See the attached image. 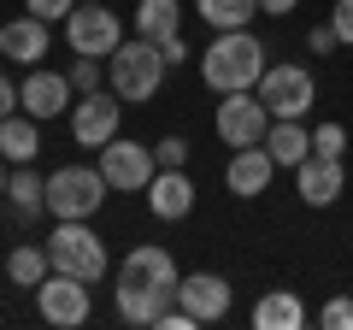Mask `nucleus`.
I'll return each instance as SVG.
<instances>
[{"label": "nucleus", "instance_id": "1", "mask_svg": "<svg viewBox=\"0 0 353 330\" xmlns=\"http://www.w3.org/2000/svg\"><path fill=\"white\" fill-rule=\"evenodd\" d=\"M265 65L271 59H265V41L253 30H218L212 48H201V77H206V89H218V95L259 89Z\"/></svg>", "mask_w": 353, "mask_h": 330}, {"label": "nucleus", "instance_id": "2", "mask_svg": "<svg viewBox=\"0 0 353 330\" xmlns=\"http://www.w3.org/2000/svg\"><path fill=\"white\" fill-rule=\"evenodd\" d=\"M165 53H159V41H148V36H136V41H118V53L106 59V77H112V95L118 101H153L159 95V83H165Z\"/></svg>", "mask_w": 353, "mask_h": 330}, {"label": "nucleus", "instance_id": "3", "mask_svg": "<svg viewBox=\"0 0 353 330\" xmlns=\"http://www.w3.org/2000/svg\"><path fill=\"white\" fill-rule=\"evenodd\" d=\"M112 183L101 177V165H59L48 177V213L53 218H94L106 206Z\"/></svg>", "mask_w": 353, "mask_h": 330}, {"label": "nucleus", "instance_id": "4", "mask_svg": "<svg viewBox=\"0 0 353 330\" xmlns=\"http://www.w3.org/2000/svg\"><path fill=\"white\" fill-rule=\"evenodd\" d=\"M48 260H53V271H71V278H83V283L106 278V242L94 236L83 218H59V230H53V242H48Z\"/></svg>", "mask_w": 353, "mask_h": 330}, {"label": "nucleus", "instance_id": "5", "mask_svg": "<svg viewBox=\"0 0 353 330\" xmlns=\"http://www.w3.org/2000/svg\"><path fill=\"white\" fill-rule=\"evenodd\" d=\"M65 41H71V53H83V59H112L118 41H124V24H118V12L106 0H83V6L65 18Z\"/></svg>", "mask_w": 353, "mask_h": 330}, {"label": "nucleus", "instance_id": "6", "mask_svg": "<svg viewBox=\"0 0 353 330\" xmlns=\"http://www.w3.org/2000/svg\"><path fill=\"white\" fill-rule=\"evenodd\" d=\"M259 95L265 106H271V118H306L312 113V101H318V83H312V71L306 65H265V77H259Z\"/></svg>", "mask_w": 353, "mask_h": 330}, {"label": "nucleus", "instance_id": "7", "mask_svg": "<svg viewBox=\"0 0 353 330\" xmlns=\"http://www.w3.org/2000/svg\"><path fill=\"white\" fill-rule=\"evenodd\" d=\"M212 130H218V142H224V148H259V142H265V130H271V106H265L253 89L224 95V101H218Z\"/></svg>", "mask_w": 353, "mask_h": 330}, {"label": "nucleus", "instance_id": "8", "mask_svg": "<svg viewBox=\"0 0 353 330\" xmlns=\"http://www.w3.org/2000/svg\"><path fill=\"white\" fill-rule=\"evenodd\" d=\"M118 289L130 295H159V301H176V260L165 248H130L124 266H118Z\"/></svg>", "mask_w": 353, "mask_h": 330}, {"label": "nucleus", "instance_id": "9", "mask_svg": "<svg viewBox=\"0 0 353 330\" xmlns=\"http://www.w3.org/2000/svg\"><path fill=\"white\" fill-rule=\"evenodd\" d=\"M36 313L48 318V324H59V330H77V324H88V283L83 278H71V271H48V278L36 283Z\"/></svg>", "mask_w": 353, "mask_h": 330}, {"label": "nucleus", "instance_id": "10", "mask_svg": "<svg viewBox=\"0 0 353 330\" xmlns=\"http://www.w3.org/2000/svg\"><path fill=\"white\" fill-rule=\"evenodd\" d=\"M153 171H159V159H153L148 142H124V136H112V142L101 148V177L112 183V189H124V195L148 189Z\"/></svg>", "mask_w": 353, "mask_h": 330}, {"label": "nucleus", "instance_id": "11", "mask_svg": "<svg viewBox=\"0 0 353 330\" xmlns=\"http://www.w3.org/2000/svg\"><path fill=\"white\" fill-rule=\"evenodd\" d=\"M118 124H124V106H118V95L94 89L88 101L71 106V136L83 142V148H106V142L118 136Z\"/></svg>", "mask_w": 353, "mask_h": 330}, {"label": "nucleus", "instance_id": "12", "mask_svg": "<svg viewBox=\"0 0 353 330\" xmlns=\"http://www.w3.org/2000/svg\"><path fill=\"white\" fill-rule=\"evenodd\" d=\"M176 307H189L194 324H212L230 313V283L218 271H189V278H176Z\"/></svg>", "mask_w": 353, "mask_h": 330}, {"label": "nucleus", "instance_id": "13", "mask_svg": "<svg viewBox=\"0 0 353 330\" xmlns=\"http://www.w3.org/2000/svg\"><path fill=\"white\" fill-rule=\"evenodd\" d=\"M294 189H301L306 206H330V201H341V189H347V171H341V159L306 153V159L294 165Z\"/></svg>", "mask_w": 353, "mask_h": 330}, {"label": "nucleus", "instance_id": "14", "mask_svg": "<svg viewBox=\"0 0 353 330\" xmlns=\"http://www.w3.org/2000/svg\"><path fill=\"white\" fill-rule=\"evenodd\" d=\"M18 101H24V113H30V118H59L65 106H71V77L30 65V77L18 83Z\"/></svg>", "mask_w": 353, "mask_h": 330}, {"label": "nucleus", "instance_id": "15", "mask_svg": "<svg viewBox=\"0 0 353 330\" xmlns=\"http://www.w3.org/2000/svg\"><path fill=\"white\" fill-rule=\"evenodd\" d=\"M148 206H153V218H165V224H176V218L194 213V183L183 177V165H159V171H153Z\"/></svg>", "mask_w": 353, "mask_h": 330}, {"label": "nucleus", "instance_id": "16", "mask_svg": "<svg viewBox=\"0 0 353 330\" xmlns=\"http://www.w3.org/2000/svg\"><path fill=\"white\" fill-rule=\"evenodd\" d=\"M271 171H277V159H271V148H236V159H230V171H224V183H230V195H241V201H253V195H265L271 189Z\"/></svg>", "mask_w": 353, "mask_h": 330}, {"label": "nucleus", "instance_id": "17", "mask_svg": "<svg viewBox=\"0 0 353 330\" xmlns=\"http://www.w3.org/2000/svg\"><path fill=\"white\" fill-rule=\"evenodd\" d=\"M306 324V307L294 289H271L253 301V330H301Z\"/></svg>", "mask_w": 353, "mask_h": 330}, {"label": "nucleus", "instance_id": "18", "mask_svg": "<svg viewBox=\"0 0 353 330\" xmlns=\"http://www.w3.org/2000/svg\"><path fill=\"white\" fill-rule=\"evenodd\" d=\"M265 148H271V159H277V165H301L306 153H312V130H306L301 118H271Z\"/></svg>", "mask_w": 353, "mask_h": 330}, {"label": "nucleus", "instance_id": "19", "mask_svg": "<svg viewBox=\"0 0 353 330\" xmlns=\"http://www.w3.org/2000/svg\"><path fill=\"white\" fill-rule=\"evenodd\" d=\"M6 53H12V65H41V53H48V24H41L36 12L12 18V24H6Z\"/></svg>", "mask_w": 353, "mask_h": 330}, {"label": "nucleus", "instance_id": "20", "mask_svg": "<svg viewBox=\"0 0 353 330\" xmlns=\"http://www.w3.org/2000/svg\"><path fill=\"white\" fill-rule=\"evenodd\" d=\"M136 36H148V41L183 36V6L176 0H136Z\"/></svg>", "mask_w": 353, "mask_h": 330}, {"label": "nucleus", "instance_id": "21", "mask_svg": "<svg viewBox=\"0 0 353 330\" xmlns=\"http://www.w3.org/2000/svg\"><path fill=\"white\" fill-rule=\"evenodd\" d=\"M0 153H6L12 165H30L41 153V136H36V118L30 113H6L0 118Z\"/></svg>", "mask_w": 353, "mask_h": 330}, {"label": "nucleus", "instance_id": "22", "mask_svg": "<svg viewBox=\"0 0 353 330\" xmlns=\"http://www.w3.org/2000/svg\"><path fill=\"white\" fill-rule=\"evenodd\" d=\"M194 12L212 30H248L253 12H259V0H194Z\"/></svg>", "mask_w": 353, "mask_h": 330}, {"label": "nucleus", "instance_id": "23", "mask_svg": "<svg viewBox=\"0 0 353 330\" xmlns=\"http://www.w3.org/2000/svg\"><path fill=\"white\" fill-rule=\"evenodd\" d=\"M12 213L18 218H36L41 206H48V177H36V171H12Z\"/></svg>", "mask_w": 353, "mask_h": 330}, {"label": "nucleus", "instance_id": "24", "mask_svg": "<svg viewBox=\"0 0 353 330\" xmlns=\"http://www.w3.org/2000/svg\"><path fill=\"white\" fill-rule=\"evenodd\" d=\"M53 271V260H48V248H12V260H6V278L12 283H24V289H36L41 278Z\"/></svg>", "mask_w": 353, "mask_h": 330}, {"label": "nucleus", "instance_id": "25", "mask_svg": "<svg viewBox=\"0 0 353 330\" xmlns=\"http://www.w3.org/2000/svg\"><path fill=\"white\" fill-rule=\"evenodd\" d=\"M312 153L341 159V153H347V130H341V124H318V130H312Z\"/></svg>", "mask_w": 353, "mask_h": 330}, {"label": "nucleus", "instance_id": "26", "mask_svg": "<svg viewBox=\"0 0 353 330\" xmlns=\"http://www.w3.org/2000/svg\"><path fill=\"white\" fill-rule=\"evenodd\" d=\"M24 6L41 18V24H65V18H71L77 6H83V0H24Z\"/></svg>", "mask_w": 353, "mask_h": 330}, {"label": "nucleus", "instance_id": "27", "mask_svg": "<svg viewBox=\"0 0 353 330\" xmlns=\"http://www.w3.org/2000/svg\"><path fill=\"white\" fill-rule=\"evenodd\" d=\"M318 324H324V330H353V301H347V295H336V301L318 313Z\"/></svg>", "mask_w": 353, "mask_h": 330}, {"label": "nucleus", "instance_id": "28", "mask_svg": "<svg viewBox=\"0 0 353 330\" xmlns=\"http://www.w3.org/2000/svg\"><path fill=\"white\" fill-rule=\"evenodd\" d=\"M71 89H83V95L101 89V59H83V53H77V65H71Z\"/></svg>", "mask_w": 353, "mask_h": 330}, {"label": "nucleus", "instance_id": "29", "mask_svg": "<svg viewBox=\"0 0 353 330\" xmlns=\"http://www.w3.org/2000/svg\"><path fill=\"white\" fill-rule=\"evenodd\" d=\"M153 159H159V165H189V142H183V136H165L159 148H153Z\"/></svg>", "mask_w": 353, "mask_h": 330}, {"label": "nucleus", "instance_id": "30", "mask_svg": "<svg viewBox=\"0 0 353 330\" xmlns=\"http://www.w3.org/2000/svg\"><path fill=\"white\" fill-rule=\"evenodd\" d=\"M330 30H336V41H341V48H353V0H341L336 12H330Z\"/></svg>", "mask_w": 353, "mask_h": 330}, {"label": "nucleus", "instance_id": "31", "mask_svg": "<svg viewBox=\"0 0 353 330\" xmlns=\"http://www.w3.org/2000/svg\"><path fill=\"white\" fill-rule=\"evenodd\" d=\"M18 106H24V101H18V89H12V77L0 71V118H6V113H18Z\"/></svg>", "mask_w": 353, "mask_h": 330}, {"label": "nucleus", "instance_id": "32", "mask_svg": "<svg viewBox=\"0 0 353 330\" xmlns=\"http://www.w3.org/2000/svg\"><path fill=\"white\" fill-rule=\"evenodd\" d=\"M159 53H165V65H183V59H189V41L171 36V41H159Z\"/></svg>", "mask_w": 353, "mask_h": 330}, {"label": "nucleus", "instance_id": "33", "mask_svg": "<svg viewBox=\"0 0 353 330\" xmlns=\"http://www.w3.org/2000/svg\"><path fill=\"white\" fill-rule=\"evenodd\" d=\"M336 48H341V41H336V30H330V24L312 30V53H336Z\"/></svg>", "mask_w": 353, "mask_h": 330}, {"label": "nucleus", "instance_id": "34", "mask_svg": "<svg viewBox=\"0 0 353 330\" xmlns=\"http://www.w3.org/2000/svg\"><path fill=\"white\" fill-rule=\"evenodd\" d=\"M301 0H259V12H271V18H289Z\"/></svg>", "mask_w": 353, "mask_h": 330}, {"label": "nucleus", "instance_id": "35", "mask_svg": "<svg viewBox=\"0 0 353 330\" xmlns=\"http://www.w3.org/2000/svg\"><path fill=\"white\" fill-rule=\"evenodd\" d=\"M0 195H6V153H0Z\"/></svg>", "mask_w": 353, "mask_h": 330}, {"label": "nucleus", "instance_id": "36", "mask_svg": "<svg viewBox=\"0 0 353 330\" xmlns=\"http://www.w3.org/2000/svg\"><path fill=\"white\" fill-rule=\"evenodd\" d=\"M0 53H6V24H0Z\"/></svg>", "mask_w": 353, "mask_h": 330}]
</instances>
